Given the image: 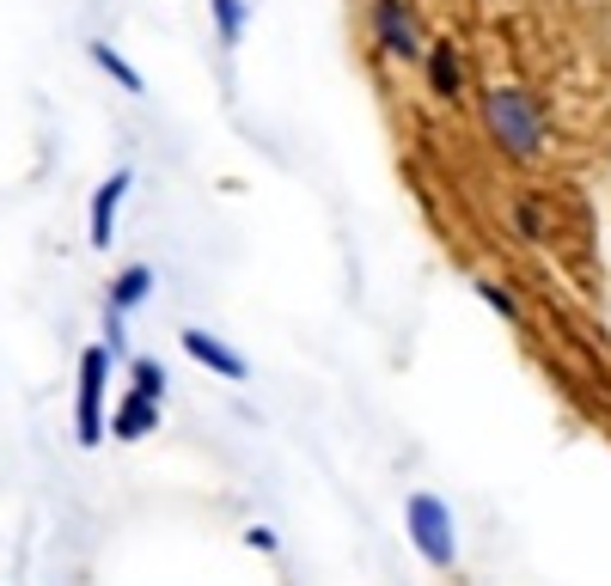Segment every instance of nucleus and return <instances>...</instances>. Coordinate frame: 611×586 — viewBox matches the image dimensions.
<instances>
[{
    "instance_id": "obj_6",
    "label": "nucleus",
    "mask_w": 611,
    "mask_h": 586,
    "mask_svg": "<svg viewBox=\"0 0 611 586\" xmlns=\"http://www.w3.org/2000/svg\"><path fill=\"white\" fill-rule=\"evenodd\" d=\"M178 342H184V354H190V361H196V366H208V373L233 379V385H245V379H251V361H245L239 349H226L221 337H208V330H202V324H190Z\"/></svg>"
},
{
    "instance_id": "obj_4",
    "label": "nucleus",
    "mask_w": 611,
    "mask_h": 586,
    "mask_svg": "<svg viewBox=\"0 0 611 586\" xmlns=\"http://www.w3.org/2000/svg\"><path fill=\"white\" fill-rule=\"evenodd\" d=\"M367 25H373V38H379V50L392 55V62H416L422 67V38H416V13L404 7V0H373L367 7Z\"/></svg>"
},
{
    "instance_id": "obj_8",
    "label": "nucleus",
    "mask_w": 611,
    "mask_h": 586,
    "mask_svg": "<svg viewBox=\"0 0 611 586\" xmlns=\"http://www.w3.org/2000/svg\"><path fill=\"white\" fill-rule=\"evenodd\" d=\"M153 428H160V404L129 385V391H122V404L110 409V440H147Z\"/></svg>"
},
{
    "instance_id": "obj_3",
    "label": "nucleus",
    "mask_w": 611,
    "mask_h": 586,
    "mask_svg": "<svg viewBox=\"0 0 611 586\" xmlns=\"http://www.w3.org/2000/svg\"><path fill=\"white\" fill-rule=\"evenodd\" d=\"M117 354L98 342V349L81 354V404H74V440L81 446H98L105 440V373Z\"/></svg>"
},
{
    "instance_id": "obj_12",
    "label": "nucleus",
    "mask_w": 611,
    "mask_h": 586,
    "mask_svg": "<svg viewBox=\"0 0 611 586\" xmlns=\"http://www.w3.org/2000/svg\"><path fill=\"white\" fill-rule=\"evenodd\" d=\"M129 379H135V391H141V397H153V404L165 397V366L160 361H147V354H141V361H129Z\"/></svg>"
},
{
    "instance_id": "obj_15",
    "label": "nucleus",
    "mask_w": 611,
    "mask_h": 586,
    "mask_svg": "<svg viewBox=\"0 0 611 586\" xmlns=\"http://www.w3.org/2000/svg\"><path fill=\"white\" fill-rule=\"evenodd\" d=\"M105 349H110V354L129 349V342H122V312H110V306H105Z\"/></svg>"
},
{
    "instance_id": "obj_5",
    "label": "nucleus",
    "mask_w": 611,
    "mask_h": 586,
    "mask_svg": "<svg viewBox=\"0 0 611 586\" xmlns=\"http://www.w3.org/2000/svg\"><path fill=\"white\" fill-rule=\"evenodd\" d=\"M135 171L117 166L105 183L93 190V209H86V238H93V251H110V233H117V209H122V195H129Z\"/></svg>"
},
{
    "instance_id": "obj_2",
    "label": "nucleus",
    "mask_w": 611,
    "mask_h": 586,
    "mask_svg": "<svg viewBox=\"0 0 611 586\" xmlns=\"http://www.w3.org/2000/svg\"><path fill=\"white\" fill-rule=\"evenodd\" d=\"M404 532L422 550L428 568H452L459 562V532H452V508L440 496H410L404 501Z\"/></svg>"
},
{
    "instance_id": "obj_9",
    "label": "nucleus",
    "mask_w": 611,
    "mask_h": 586,
    "mask_svg": "<svg viewBox=\"0 0 611 586\" xmlns=\"http://www.w3.org/2000/svg\"><path fill=\"white\" fill-rule=\"evenodd\" d=\"M147 294H153V269H147V263H129V269H117V275H110V294H105V306H110V312H122V318H129L135 306L147 300Z\"/></svg>"
},
{
    "instance_id": "obj_14",
    "label": "nucleus",
    "mask_w": 611,
    "mask_h": 586,
    "mask_svg": "<svg viewBox=\"0 0 611 586\" xmlns=\"http://www.w3.org/2000/svg\"><path fill=\"white\" fill-rule=\"evenodd\" d=\"M514 226H519V238H545V214H538L532 195H519V202H514Z\"/></svg>"
},
{
    "instance_id": "obj_13",
    "label": "nucleus",
    "mask_w": 611,
    "mask_h": 586,
    "mask_svg": "<svg viewBox=\"0 0 611 586\" xmlns=\"http://www.w3.org/2000/svg\"><path fill=\"white\" fill-rule=\"evenodd\" d=\"M478 300L490 306V312H502L507 324H519V300L507 294V287H495V281H478Z\"/></svg>"
},
{
    "instance_id": "obj_10",
    "label": "nucleus",
    "mask_w": 611,
    "mask_h": 586,
    "mask_svg": "<svg viewBox=\"0 0 611 586\" xmlns=\"http://www.w3.org/2000/svg\"><path fill=\"white\" fill-rule=\"evenodd\" d=\"M86 55H93V62H98V67H105V74H110V79H117V86H122V92H135V98H141V92H147V79H141V74H135V67H129V62H122V50H110V43H105V38H93V43H86Z\"/></svg>"
},
{
    "instance_id": "obj_16",
    "label": "nucleus",
    "mask_w": 611,
    "mask_h": 586,
    "mask_svg": "<svg viewBox=\"0 0 611 586\" xmlns=\"http://www.w3.org/2000/svg\"><path fill=\"white\" fill-rule=\"evenodd\" d=\"M245 544H251V550H276V532H269V525H251V532H245Z\"/></svg>"
},
{
    "instance_id": "obj_1",
    "label": "nucleus",
    "mask_w": 611,
    "mask_h": 586,
    "mask_svg": "<svg viewBox=\"0 0 611 586\" xmlns=\"http://www.w3.org/2000/svg\"><path fill=\"white\" fill-rule=\"evenodd\" d=\"M483 129H490V141L514 166H538V153H545V110L532 105V92H519V86L483 92Z\"/></svg>"
},
{
    "instance_id": "obj_7",
    "label": "nucleus",
    "mask_w": 611,
    "mask_h": 586,
    "mask_svg": "<svg viewBox=\"0 0 611 586\" xmlns=\"http://www.w3.org/2000/svg\"><path fill=\"white\" fill-rule=\"evenodd\" d=\"M428 67V92H435L440 105H459L465 98V55L452 50V43H435V50L422 55Z\"/></svg>"
},
{
    "instance_id": "obj_11",
    "label": "nucleus",
    "mask_w": 611,
    "mask_h": 586,
    "mask_svg": "<svg viewBox=\"0 0 611 586\" xmlns=\"http://www.w3.org/2000/svg\"><path fill=\"white\" fill-rule=\"evenodd\" d=\"M208 13H214V31H221V43L233 50V43L245 38V19H251V7H245V0H208Z\"/></svg>"
}]
</instances>
